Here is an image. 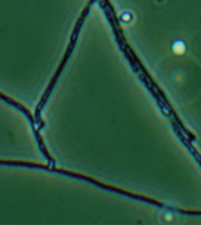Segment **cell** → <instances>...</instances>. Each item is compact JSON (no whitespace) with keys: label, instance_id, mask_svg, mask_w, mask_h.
Returning a JSON list of instances; mask_svg holds the SVG:
<instances>
[{"label":"cell","instance_id":"cell-1","mask_svg":"<svg viewBox=\"0 0 201 225\" xmlns=\"http://www.w3.org/2000/svg\"><path fill=\"white\" fill-rule=\"evenodd\" d=\"M0 165H5V167H20V168H37V169H46L50 171H55V173H60V174H65L71 178H80V174L76 173L69 171V170H64V169H59V168H50L47 165H41V164H35V163H29V161H21V160H4V159H0Z\"/></svg>","mask_w":201,"mask_h":225},{"label":"cell","instance_id":"cell-2","mask_svg":"<svg viewBox=\"0 0 201 225\" xmlns=\"http://www.w3.org/2000/svg\"><path fill=\"white\" fill-rule=\"evenodd\" d=\"M0 99L1 100H4L5 103H8L9 105H11V106H14V108H16L18 110H20L24 115H25L28 119L30 120V123L33 124V128H34V124H35V119H34V116H33V114L29 111L28 109L25 108L24 105H21L20 103H18L16 100H14L13 98H10V96H8V95H5V94H3V93H0ZM34 131H35V128H34Z\"/></svg>","mask_w":201,"mask_h":225}]
</instances>
